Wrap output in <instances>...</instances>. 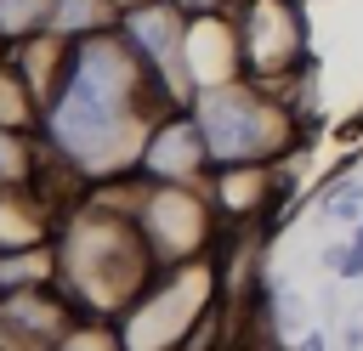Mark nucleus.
Listing matches in <instances>:
<instances>
[{
	"mask_svg": "<svg viewBox=\"0 0 363 351\" xmlns=\"http://www.w3.org/2000/svg\"><path fill=\"white\" fill-rule=\"evenodd\" d=\"M346 243H352V249H357V255H363V221H357V226H352V238H346Z\"/></svg>",
	"mask_w": 363,
	"mask_h": 351,
	"instance_id": "4468645a",
	"label": "nucleus"
},
{
	"mask_svg": "<svg viewBox=\"0 0 363 351\" xmlns=\"http://www.w3.org/2000/svg\"><path fill=\"white\" fill-rule=\"evenodd\" d=\"M284 351H329V334H323V328H306V334H301V340H289Z\"/></svg>",
	"mask_w": 363,
	"mask_h": 351,
	"instance_id": "f8f14e48",
	"label": "nucleus"
},
{
	"mask_svg": "<svg viewBox=\"0 0 363 351\" xmlns=\"http://www.w3.org/2000/svg\"><path fill=\"white\" fill-rule=\"evenodd\" d=\"M323 266H329V277H340V283H357L363 277V255L340 238V243H323V255H318Z\"/></svg>",
	"mask_w": 363,
	"mask_h": 351,
	"instance_id": "9d476101",
	"label": "nucleus"
},
{
	"mask_svg": "<svg viewBox=\"0 0 363 351\" xmlns=\"http://www.w3.org/2000/svg\"><path fill=\"white\" fill-rule=\"evenodd\" d=\"M0 130L6 136H40V102L6 57H0Z\"/></svg>",
	"mask_w": 363,
	"mask_h": 351,
	"instance_id": "0eeeda50",
	"label": "nucleus"
},
{
	"mask_svg": "<svg viewBox=\"0 0 363 351\" xmlns=\"http://www.w3.org/2000/svg\"><path fill=\"white\" fill-rule=\"evenodd\" d=\"M340 345H346V351H363V323H357V317L346 323V334H340Z\"/></svg>",
	"mask_w": 363,
	"mask_h": 351,
	"instance_id": "ddd939ff",
	"label": "nucleus"
},
{
	"mask_svg": "<svg viewBox=\"0 0 363 351\" xmlns=\"http://www.w3.org/2000/svg\"><path fill=\"white\" fill-rule=\"evenodd\" d=\"M233 45H238V79L261 91H284L306 68H318V51L306 40V0H238Z\"/></svg>",
	"mask_w": 363,
	"mask_h": 351,
	"instance_id": "20e7f679",
	"label": "nucleus"
},
{
	"mask_svg": "<svg viewBox=\"0 0 363 351\" xmlns=\"http://www.w3.org/2000/svg\"><path fill=\"white\" fill-rule=\"evenodd\" d=\"M51 351H119V334H113V323H91V317H79Z\"/></svg>",
	"mask_w": 363,
	"mask_h": 351,
	"instance_id": "1a4fd4ad",
	"label": "nucleus"
},
{
	"mask_svg": "<svg viewBox=\"0 0 363 351\" xmlns=\"http://www.w3.org/2000/svg\"><path fill=\"white\" fill-rule=\"evenodd\" d=\"M187 23H204V17H233L238 11V0H170Z\"/></svg>",
	"mask_w": 363,
	"mask_h": 351,
	"instance_id": "9b49d317",
	"label": "nucleus"
},
{
	"mask_svg": "<svg viewBox=\"0 0 363 351\" xmlns=\"http://www.w3.org/2000/svg\"><path fill=\"white\" fill-rule=\"evenodd\" d=\"M57 23V0H0V57L45 40Z\"/></svg>",
	"mask_w": 363,
	"mask_h": 351,
	"instance_id": "423d86ee",
	"label": "nucleus"
},
{
	"mask_svg": "<svg viewBox=\"0 0 363 351\" xmlns=\"http://www.w3.org/2000/svg\"><path fill=\"white\" fill-rule=\"evenodd\" d=\"M318 215L335 226H357L363 221V176H335L318 187Z\"/></svg>",
	"mask_w": 363,
	"mask_h": 351,
	"instance_id": "6e6552de",
	"label": "nucleus"
},
{
	"mask_svg": "<svg viewBox=\"0 0 363 351\" xmlns=\"http://www.w3.org/2000/svg\"><path fill=\"white\" fill-rule=\"evenodd\" d=\"M51 260H57V289L62 300L91 317V323H119L136 294L159 277L130 209H125V181L79 192L51 232Z\"/></svg>",
	"mask_w": 363,
	"mask_h": 351,
	"instance_id": "f257e3e1",
	"label": "nucleus"
},
{
	"mask_svg": "<svg viewBox=\"0 0 363 351\" xmlns=\"http://www.w3.org/2000/svg\"><path fill=\"white\" fill-rule=\"evenodd\" d=\"M199 136H204V153H210V176L216 170H278L306 136L295 125V113L250 85V79H221V85H199L193 102H187Z\"/></svg>",
	"mask_w": 363,
	"mask_h": 351,
	"instance_id": "f03ea898",
	"label": "nucleus"
},
{
	"mask_svg": "<svg viewBox=\"0 0 363 351\" xmlns=\"http://www.w3.org/2000/svg\"><path fill=\"white\" fill-rule=\"evenodd\" d=\"M125 209H130V221H136V232H142V243H147L159 272L204 266L227 243L204 187H142V181H125Z\"/></svg>",
	"mask_w": 363,
	"mask_h": 351,
	"instance_id": "7ed1b4c3",
	"label": "nucleus"
},
{
	"mask_svg": "<svg viewBox=\"0 0 363 351\" xmlns=\"http://www.w3.org/2000/svg\"><path fill=\"white\" fill-rule=\"evenodd\" d=\"M130 181H142V187H210V153H204V136H199L187 108H170L164 119H153Z\"/></svg>",
	"mask_w": 363,
	"mask_h": 351,
	"instance_id": "39448f33",
	"label": "nucleus"
}]
</instances>
